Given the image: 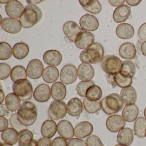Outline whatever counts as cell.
Returning <instances> with one entry per match:
<instances>
[{
    "label": "cell",
    "instance_id": "obj_1",
    "mask_svg": "<svg viewBox=\"0 0 146 146\" xmlns=\"http://www.w3.org/2000/svg\"><path fill=\"white\" fill-rule=\"evenodd\" d=\"M17 114L19 120L23 125L30 126L37 119V108L33 102H24L19 107Z\"/></svg>",
    "mask_w": 146,
    "mask_h": 146
},
{
    "label": "cell",
    "instance_id": "obj_2",
    "mask_svg": "<svg viewBox=\"0 0 146 146\" xmlns=\"http://www.w3.org/2000/svg\"><path fill=\"white\" fill-rule=\"evenodd\" d=\"M104 49L99 43H94L92 45L81 52L79 58L84 64H96L103 59Z\"/></svg>",
    "mask_w": 146,
    "mask_h": 146
},
{
    "label": "cell",
    "instance_id": "obj_3",
    "mask_svg": "<svg viewBox=\"0 0 146 146\" xmlns=\"http://www.w3.org/2000/svg\"><path fill=\"white\" fill-rule=\"evenodd\" d=\"M42 17V12L40 9L35 5L29 4L25 8L20 22L23 27L29 29L39 22Z\"/></svg>",
    "mask_w": 146,
    "mask_h": 146
},
{
    "label": "cell",
    "instance_id": "obj_4",
    "mask_svg": "<svg viewBox=\"0 0 146 146\" xmlns=\"http://www.w3.org/2000/svg\"><path fill=\"white\" fill-rule=\"evenodd\" d=\"M102 108L107 115L117 113L123 108V102L118 94H110L101 101Z\"/></svg>",
    "mask_w": 146,
    "mask_h": 146
},
{
    "label": "cell",
    "instance_id": "obj_5",
    "mask_svg": "<svg viewBox=\"0 0 146 146\" xmlns=\"http://www.w3.org/2000/svg\"><path fill=\"white\" fill-rule=\"evenodd\" d=\"M13 90L21 100H29L32 98L33 87L29 80H21L16 82L13 86Z\"/></svg>",
    "mask_w": 146,
    "mask_h": 146
},
{
    "label": "cell",
    "instance_id": "obj_6",
    "mask_svg": "<svg viewBox=\"0 0 146 146\" xmlns=\"http://www.w3.org/2000/svg\"><path fill=\"white\" fill-rule=\"evenodd\" d=\"M122 63L119 58L113 55H108L101 61V67L107 74L115 75L121 71Z\"/></svg>",
    "mask_w": 146,
    "mask_h": 146
},
{
    "label": "cell",
    "instance_id": "obj_7",
    "mask_svg": "<svg viewBox=\"0 0 146 146\" xmlns=\"http://www.w3.org/2000/svg\"><path fill=\"white\" fill-rule=\"evenodd\" d=\"M67 106L65 102L62 101L52 102L48 110V117L51 119L58 120L63 118L67 114Z\"/></svg>",
    "mask_w": 146,
    "mask_h": 146
},
{
    "label": "cell",
    "instance_id": "obj_8",
    "mask_svg": "<svg viewBox=\"0 0 146 146\" xmlns=\"http://www.w3.org/2000/svg\"><path fill=\"white\" fill-rule=\"evenodd\" d=\"M78 71L76 66L72 64L66 65L60 71V81L65 84H70L76 80Z\"/></svg>",
    "mask_w": 146,
    "mask_h": 146
},
{
    "label": "cell",
    "instance_id": "obj_9",
    "mask_svg": "<svg viewBox=\"0 0 146 146\" xmlns=\"http://www.w3.org/2000/svg\"><path fill=\"white\" fill-rule=\"evenodd\" d=\"M28 77L33 79L40 78L43 74L44 66L42 62L37 59H34L30 61L27 67Z\"/></svg>",
    "mask_w": 146,
    "mask_h": 146
},
{
    "label": "cell",
    "instance_id": "obj_10",
    "mask_svg": "<svg viewBox=\"0 0 146 146\" xmlns=\"http://www.w3.org/2000/svg\"><path fill=\"white\" fill-rule=\"evenodd\" d=\"M63 31L67 39L72 42H75L79 35L84 31L76 22L68 21L64 24Z\"/></svg>",
    "mask_w": 146,
    "mask_h": 146
},
{
    "label": "cell",
    "instance_id": "obj_11",
    "mask_svg": "<svg viewBox=\"0 0 146 146\" xmlns=\"http://www.w3.org/2000/svg\"><path fill=\"white\" fill-rule=\"evenodd\" d=\"M23 4L16 0L8 1L5 6V11L8 17L12 19L20 18L24 11Z\"/></svg>",
    "mask_w": 146,
    "mask_h": 146
},
{
    "label": "cell",
    "instance_id": "obj_12",
    "mask_svg": "<svg viewBox=\"0 0 146 146\" xmlns=\"http://www.w3.org/2000/svg\"><path fill=\"white\" fill-rule=\"evenodd\" d=\"M125 120L119 115L109 116L106 120V125L108 130L111 132H117L120 131L125 126Z\"/></svg>",
    "mask_w": 146,
    "mask_h": 146
},
{
    "label": "cell",
    "instance_id": "obj_13",
    "mask_svg": "<svg viewBox=\"0 0 146 146\" xmlns=\"http://www.w3.org/2000/svg\"><path fill=\"white\" fill-rule=\"evenodd\" d=\"M1 26L5 31L12 34L19 33L23 26L18 19L11 18H5L2 19Z\"/></svg>",
    "mask_w": 146,
    "mask_h": 146
},
{
    "label": "cell",
    "instance_id": "obj_14",
    "mask_svg": "<svg viewBox=\"0 0 146 146\" xmlns=\"http://www.w3.org/2000/svg\"><path fill=\"white\" fill-rule=\"evenodd\" d=\"M80 26L84 31H94L99 28V23L96 18L90 14H86L80 19Z\"/></svg>",
    "mask_w": 146,
    "mask_h": 146
},
{
    "label": "cell",
    "instance_id": "obj_15",
    "mask_svg": "<svg viewBox=\"0 0 146 146\" xmlns=\"http://www.w3.org/2000/svg\"><path fill=\"white\" fill-rule=\"evenodd\" d=\"M94 40V34L88 31H83L78 36L75 43L78 48L85 49L92 45Z\"/></svg>",
    "mask_w": 146,
    "mask_h": 146
},
{
    "label": "cell",
    "instance_id": "obj_16",
    "mask_svg": "<svg viewBox=\"0 0 146 146\" xmlns=\"http://www.w3.org/2000/svg\"><path fill=\"white\" fill-rule=\"evenodd\" d=\"M51 91L48 84H42L36 87L34 93V97L36 101L45 102L51 97Z\"/></svg>",
    "mask_w": 146,
    "mask_h": 146
},
{
    "label": "cell",
    "instance_id": "obj_17",
    "mask_svg": "<svg viewBox=\"0 0 146 146\" xmlns=\"http://www.w3.org/2000/svg\"><path fill=\"white\" fill-rule=\"evenodd\" d=\"M58 131L59 134L66 140L71 139L75 135L73 126L68 120H62L59 122Z\"/></svg>",
    "mask_w": 146,
    "mask_h": 146
},
{
    "label": "cell",
    "instance_id": "obj_18",
    "mask_svg": "<svg viewBox=\"0 0 146 146\" xmlns=\"http://www.w3.org/2000/svg\"><path fill=\"white\" fill-rule=\"evenodd\" d=\"M94 130L93 125L88 121H83L76 125L75 135L79 138H84L91 135Z\"/></svg>",
    "mask_w": 146,
    "mask_h": 146
},
{
    "label": "cell",
    "instance_id": "obj_19",
    "mask_svg": "<svg viewBox=\"0 0 146 146\" xmlns=\"http://www.w3.org/2000/svg\"><path fill=\"white\" fill-rule=\"evenodd\" d=\"M44 62L51 66H57L59 65L62 60V56L58 51L50 50L46 52L43 56Z\"/></svg>",
    "mask_w": 146,
    "mask_h": 146
},
{
    "label": "cell",
    "instance_id": "obj_20",
    "mask_svg": "<svg viewBox=\"0 0 146 146\" xmlns=\"http://www.w3.org/2000/svg\"><path fill=\"white\" fill-rule=\"evenodd\" d=\"M78 76L82 81H91L94 76L95 71L90 64H81L78 68Z\"/></svg>",
    "mask_w": 146,
    "mask_h": 146
},
{
    "label": "cell",
    "instance_id": "obj_21",
    "mask_svg": "<svg viewBox=\"0 0 146 146\" xmlns=\"http://www.w3.org/2000/svg\"><path fill=\"white\" fill-rule=\"evenodd\" d=\"M130 7L126 5H122L117 7L113 13V20L118 23H120L126 21L131 14Z\"/></svg>",
    "mask_w": 146,
    "mask_h": 146
},
{
    "label": "cell",
    "instance_id": "obj_22",
    "mask_svg": "<svg viewBox=\"0 0 146 146\" xmlns=\"http://www.w3.org/2000/svg\"><path fill=\"white\" fill-rule=\"evenodd\" d=\"M120 96L124 104L126 106L134 104L137 97L135 90L131 86L122 89L120 91Z\"/></svg>",
    "mask_w": 146,
    "mask_h": 146
},
{
    "label": "cell",
    "instance_id": "obj_23",
    "mask_svg": "<svg viewBox=\"0 0 146 146\" xmlns=\"http://www.w3.org/2000/svg\"><path fill=\"white\" fill-rule=\"evenodd\" d=\"M83 106L82 101L78 98L71 99L67 106V112L72 117L79 116L83 111Z\"/></svg>",
    "mask_w": 146,
    "mask_h": 146
},
{
    "label": "cell",
    "instance_id": "obj_24",
    "mask_svg": "<svg viewBox=\"0 0 146 146\" xmlns=\"http://www.w3.org/2000/svg\"><path fill=\"white\" fill-rule=\"evenodd\" d=\"M119 55L125 59H132L136 55V49L134 44L131 42H125L122 44L119 49Z\"/></svg>",
    "mask_w": 146,
    "mask_h": 146
},
{
    "label": "cell",
    "instance_id": "obj_25",
    "mask_svg": "<svg viewBox=\"0 0 146 146\" xmlns=\"http://www.w3.org/2000/svg\"><path fill=\"white\" fill-rule=\"evenodd\" d=\"M116 34L117 36L120 39L128 40L133 37L135 34V31L131 25L122 23L117 27Z\"/></svg>",
    "mask_w": 146,
    "mask_h": 146
},
{
    "label": "cell",
    "instance_id": "obj_26",
    "mask_svg": "<svg viewBox=\"0 0 146 146\" xmlns=\"http://www.w3.org/2000/svg\"><path fill=\"white\" fill-rule=\"evenodd\" d=\"M57 129L58 126L55 121L52 119H48L42 123L41 132L44 137L51 138L54 136Z\"/></svg>",
    "mask_w": 146,
    "mask_h": 146
},
{
    "label": "cell",
    "instance_id": "obj_27",
    "mask_svg": "<svg viewBox=\"0 0 146 146\" xmlns=\"http://www.w3.org/2000/svg\"><path fill=\"white\" fill-rule=\"evenodd\" d=\"M134 134L132 129L125 128L119 131L117 136V141L119 144L129 146L132 143Z\"/></svg>",
    "mask_w": 146,
    "mask_h": 146
},
{
    "label": "cell",
    "instance_id": "obj_28",
    "mask_svg": "<svg viewBox=\"0 0 146 146\" xmlns=\"http://www.w3.org/2000/svg\"><path fill=\"white\" fill-rule=\"evenodd\" d=\"M51 91L52 97L55 100H63L66 96V88L60 82H56L53 84L51 88Z\"/></svg>",
    "mask_w": 146,
    "mask_h": 146
},
{
    "label": "cell",
    "instance_id": "obj_29",
    "mask_svg": "<svg viewBox=\"0 0 146 146\" xmlns=\"http://www.w3.org/2000/svg\"><path fill=\"white\" fill-rule=\"evenodd\" d=\"M79 4L87 11L98 14L102 11L101 5L97 0H79Z\"/></svg>",
    "mask_w": 146,
    "mask_h": 146
},
{
    "label": "cell",
    "instance_id": "obj_30",
    "mask_svg": "<svg viewBox=\"0 0 146 146\" xmlns=\"http://www.w3.org/2000/svg\"><path fill=\"white\" fill-rule=\"evenodd\" d=\"M139 110L135 104L126 106L122 111V117L125 121L132 122L135 121L138 116Z\"/></svg>",
    "mask_w": 146,
    "mask_h": 146
},
{
    "label": "cell",
    "instance_id": "obj_31",
    "mask_svg": "<svg viewBox=\"0 0 146 146\" xmlns=\"http://www.w3.org/2000/svg\"><path fill=\"white\" fill-rule=\"evenodd\" d=\"M59 76L58 68L55 66H48L43 71L42 78L46 82L51 84L57 81Z\"/></svg>",
    "mask_w": 146,
    "mask_h": 146
},
{
    "label": "cell",
    "instance_id": "obj_32",
    "mask_svg": "<svg viewBox=\"0 0 146 146\" xmlns=\"http://www.w3.org/2000/svg\"><path fill=\"white\" fill-rule=\"evenodd\" d=\"M13 56L18 60L26 58L29 52V46L24 42H19L14 45L13 49Z\"/></svg>",
    "mask_w": 146,
    "mask_h": 146
},
{
    "label": "cell",
    "instance_id": "obj_33",
    "mask_svg": "<svg viewBox=\"0 0 146 146\" xmlns=\"http://www.w3.org/2000/svg\"><path fill=\"white\" fill-rule=\"evenodd\" d=\"M2 140L8 144H16L18 141L19 134L17 131L13 128H9L1 134Z\"/></svg>",
    "mask_w": 146,
    "mask_h": 146
},
{
    "label": "cell",
    "instance_id": "obj_34",
    "mask_svg": "<svg viewBox=\"0 0 146 146\" xmlns=\"http://www.w3.org/2000/svg\"><path fill=\"white\" fill-rule=\"evenodd\" d=\"M34 140L33 134L29 130L25 129L19 133V146H31Z\"/></svg>",
    "mask_w": 146,
    "mask_h": 146
},
{
    "label": "cell",
    "instance_id": "obj_35",
    "mask_svg": "<svg viewBox=\"0 0 146 146\" xmlns=\"http://www.w3.org/2000/svg\"><path fill=\"white\" fill-rule=\"evenodd\" d=\"M21 100L16 94L11 93L5 98V104L9 110L12 112L16 111L20 107Z\"/></svg>",
    "mask_w": 146,
    "mask_h": 146
},
{
    "label": "cell",
    "instance_id": "obj_36",
    "mask_svg": "<svg viewBox=\"0 0 146 146\" xmlns=\"http://www.w3.org/2000/svg\"><path fill=\"white\" fill-rule=\"evenodd\" d=\"M134 131L136 135L139 137L146 135V119L143 117L137 118L134 123Z\"/></svg>",
    "mask_w": 146,
    "mask_h": 146
},
{
    "label": "cell",
    "instance_id": "obj_37",
    "mask_svg": "<svg viewBox=\"0 0 146 146\" xmlns=\"http://www.w3.org/2000/svg\"><path fill=\"white\" fill-rule=\"evenodd\" d=\"M11 77L13 82H15L19 80L27 79V71L24 66H17L12 70Z\"/></svg>",
    "mask_w": 146,
    "mask_h": 146
},
{
    "label": "cell",
    "instance_id": "obj_38",
    "mask_svg": "<svg viewBox=\"0 0 146 146\" xmlns=\"http://www.w3.org/2000/svg\"><path fill=\"white\" fill-rule=\"evenodd\" d=\"M84 106L86 111L90 113H94L100 111L102 108L101 101H90L87 98L83 100Z\"/></svg>",
    "mask_w": 146,
    "mask_h": 146
},
{
    "label": "cell",
    "instance_id": "obj_39",
    "mask_svg": "<svg viewBox=\"0 0 146 146\" xmlns=\"http://www.w3.org/2000/svg\"><path fill=\"white\" fill-rule=\"evenodd\" d=\"M102 96V90L99 86L96 85L90 86L86 94V98L90 101H98Z\"/></svg>",
    "mask_w": 146,
    "mask_h": 146
},
{
    "label": "cell",
    "instance_id": "obj_40",
    "mask_svg": "<svg viewBox=\"0 0 146 146\" xmlns=\"http://www.w3.org/2000/svg\"><path fill=\"white\" fill-rule=\"evenodd\" d=\"M135 72V66L132 61L127 60L123 62L122 69L120 72L121 74L126 76L132 78Z\"/></svg>",
    "mask_w": 146,
    "mask_h": 146
},
{
    "label": "cell",
    "instance_id": "obj_41",
    "mask_svg": "<svg viewBox=\"0 0 146 146\" xmlns=\"http://www.w3.org/2000/svg\"><path fill=\"white\" fill-rule=\"evenodd\" d=\"M12 48L7 42H0V60H7L9 59L12 55Z\"/></svg>",
    "mask_w": 146,
    "mask_h": 146
},
{
    "label": "cell",
    "instance_id": "obj_42",
    "mask_svg": "<svg viewBox=\"0 0 146 146\" xmlns=\"http://www.w3.org/2000/svg\"><path fill=\"white\" fill-rule=\"evenodd\" d=\"M114 80L119 87L123 88L130 86L132 83V77L124 76L120 72L114 75Z\"/></svg>",
    "mask_w": 146,
    "mask_h": 146
},
{
    "label": "cell",
    "instance_id": "obj_43",
    "mask_svg": "<svg viewBox=\"0 0 146 146\" xmlns=\"http://www.w3.org/2000/svg\"><path fill=\"white\" fill-rule=\"evenodd\" d=\"M94 85L92 81H82L79 82L76 88V91L78 94L82 97H86V94L88 89Z\"/></svg>",
    "mask_w": 146,
    "mask_h": 146
},
{
    "label": "cell",
    "instance_id": "obj_44",
    "mask_svg": "<svg viewBox=\"0 0 146 146\" xmlns=\"http://www.w3.org/2000/svg\"><path fill=\"white\" fill-rule=\"evenodd\" d=\"M11 66L6 63L0 64V79L5 80L9 77L11 72Z\"/></svg>",
    "mask_w": 146,
    "mask_h": 146
},
{
    "label": "cell",
    "instance_id": "obj_45",
    "mask_svg": "<svg viewBox=\"0 0 146 146\" xmlns=\"http://www.w3.org/2000/svg\"><path fill=\"white\" fill-rule=\"evenodd\" d=\"M10 123L12 127L15 129L17 131H21L25 129L26 126L23 125L19 120L18 119L17 114L14 113L12 115L10 118Z\"/></svg>",
    "mask_w": 146,
    "mask_h": 146
},
{
    "label": "cell",
    "instance_id": "obj_46",
    "mask_svg": "<svg viewBox=\"0 0 146 146\" xmlns=\"http://www.w3.org/2000/svg\"><path fill=\"white\" fill-rule=\"evenodd\" d=\"M87 146H104L98 136L92 135L86 140Z\"/></svg>",
    "mask_w": 146,
    "mask_h": 146
},
{
    "label": "cell",
    "instance_id": "obj_47",
    "mask_svg": "<svg viewBox=\"0 0 146 146\" xmlns=\"http://www.w3.org/2000/svg\"><path fill=\"white\" fill-rule=\"evenodd\" d=\"M67 146H87L84 140L79 138H72L67 143Z\"/></svg>",
    "mask_w": 146,
    "mask_h": 146
},
{
    "label": "cell",
    "instance_id": "obj_48",
    "mask_svg": "<svg viewBox=\"0 0 146 146\" xmlns=\"http://www.w3.org/2000/svg\"><path fill=\"white\" fill-rule=\"evenodd\" d=\"M52 146H67V142L65 138L58 137L53 140Z\"/></svg>",
    "mask_w": 146,
    "mask_h": 146
},
{
    "label": "cell",
    "instance_id": "obj_49",
    "mask_svg": "<svg viewBox=\"0 0 146 146\" xmlns=\"http://www.w3.org/2000/svg\"><path fill=\"white\" fill-rule=\"evenodd\" d=\"M138 37L142 40L146 41V23L143 24L138 31Z\"/></svg>",
    "mask_w": 146,
    "mask_h": 146
},
{
    "label": "cell",
    "instance_id": "obj_50",
    "mask_svg": "<svg viewBox=\"0 0 146 146\" xmlns=\"http://www.w3.org/2000/svg\"><path fill=\"white\" fill-rule=\"evenodd\" d=\"M9 125L8 119L4 117H0V131H4L7 129Z\"/></svg>",
    "mask_w": 146,
    "mask_h": 146
},
{
    "label": "cell",
    "instance_id": "obj_51",
    "mask_svg": "<svg viewBox=\"0 0 146 146\" xmlns=\"http://www.w3.org/2000/svg\"><path fill=\"white\" fill-rule=\"evenodd\" d=\"M51 141L46 137H41L37 142L36 146H51Z\"/></svg>",
    "mask_w": 146,
    "mask_h": 146
},
{
    "label": "cell",
    "instance_id": "obj_52",
    "mask_svg": "<svg viewBox=\"0 0 146 146\" xmlns=\"http://www.w3.org/2000/svg\"><path fill=\"white\" fill-rule=\"evenodd\" d=\"M9 109L7 107L6 105L4 104L0 105V116L4 117L6 116L9 113Z\"/></svg>",
    "mask_w": 146,
    "mask_h": 146
},
{
    "label": "cell",
    "instance_id": "obj_53",
    "mask_svg": "<svg viewBox=\"0 0 146 146\" xmlns=\"http://www.w3.org/2000/svg\"><path fill=\"white\" fill-rule=\"evenodd\" d=\"M125 1H111L110 0L108 1L109 3H110V5H111L113 7H119L120 6L123 5V4L125 2Z\"/></svg>",
    "mask_w": 146,
    "mask_h": 146
},
{
    "label": "cell",
    "instance_id": "obj_54",
    "mask_svg": "<svg viewBox=\"0 0 146 146\" xmlns=\"http://www.w3.org/2000/svg\"><path fill=\"white\" fill-rule=\"evenodd\" d=\"M114 75H111L108 74L107 75V79L108 82L112 86L113 88H115L116 86V83L114 82Z\"/></svg>",
    "mask_w": 146,
    "mask_h": 146
},
{
    "label": "cell",
    "instance_id": "obj_55",
    "mask_svg": "<svg viewBox=\"0 0 146 146\" xmlns=\"http://www.w3.org/2000/svg\"><path fill=\"white\" fill-rule=\"evenodd\" d=\"M141 1H130V0H127L126 1V3L129 5L131 6H136L137 5H139L140 4V2H141Z\"/></svg>",
    "mask_w": 146,
    "mask_h": 146
},
{
    "label": "cell",
    "instance_id": "obj_56",
    "mask_svg": "<svg viewBox=\"0 0 146 146\" xmlns=\"http://www.w3.org/2000/svg\"><path fill=\"white\" fill-rule=\"evenodd\" d=\"M141 49L143 54L146 57V41L141 45Z\"/></svg>",
    "mask_w": 146,
    "mask_h": 146
},
{
    "label": "cell",
    "instance_id": "obj_57",
    "mask_svg": "<svg viewBox=\"0 0 146 146\" xmlns=\"http://www.w3.org/2000/svg\"><path fill=\"white\" fill-rule=\"evenodd\" d=\"M5 93L2 89H1V104H2L5 99Z\"/></svg>",
    "mask_w": 146,
    "mask_h": 146
},
{
    "label": "cell",
    "instance_id": "obj_58",
    "mask_svg": "<svg viewBox=\"0 0 146 146\" xmlns=\"http://www.w3.org/2000/svg\"><path fill=\"white\" fill-rule=\"evenodd\" d=\"M1 146H13L11 144H8V143H1Z\"/></svg>",
    "mask_w": 146,
    "mask_h": 146
},
{
    "label": "cell",
    "instance_id": "obj_59",
    "mask_svg": "<svg viewBox=\"0 0 146 146\" xmlns=\"http://www.w3.org/2000/svg\"><path fill=\"white\" fill-rule=\"evenodd\" d=\"M37 141L36 140H34L33 141V143L31 146H36V144H37Z\"/></svg>",
    "mask_w": 146,
    "mask_h": 146
},
{
    "label": "cell",
    "instance_id": "obj_60",
    "mask_svg": "<svg viewBox=\"0 0 146 146\" xmlns=\"http://www.w3.org/2000/svg\"><path fill=\"white\" fill-rule=\"evenodd\" d=\"M144 115L145 116V118L146 119V107L145 108V109H144Z\"/></svg>",
    "mask_w": 146,
    "mask_h": 146
},
{
    "label": "cell",
    "instance_id": "obj_61",
    "mask_svg": "<svg viewBox=\"0 0 146 146\" xmlns=\"http://www.w3.org/2000/svg\"><path fill=\"white\" fill-rule=\"evenodd\" d=\"M115 146H126V145H121V144H117V145H115Z\"/></svg>",
    "mask_w": 146,
    "mask_h": 146
},
{
    "label": "cell",
    "instance_id": "obj_62",
    "mask_svg": "<svg viewBox=\"0 0 146 146\" xmlns=\"http://www.w3.org/2000/svg\"><path fill=\"white\" fill-rule=\"evenodd\" d=\"M145 137H146V136H145Z\"/></svg>",
    "mask_w": 146,
    "mask_h": 146
}]
</instances>
